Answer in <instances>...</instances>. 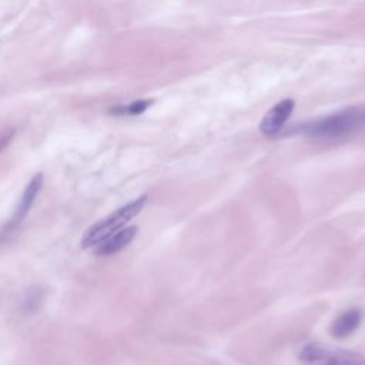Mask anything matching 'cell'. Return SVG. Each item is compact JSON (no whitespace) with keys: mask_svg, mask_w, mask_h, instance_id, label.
I'll list each match as a JSON object with an SVG mask.
<instances>
[{"mask_svg":"<svg viewBox=\"0 0 365 365\" xmlns=\"http://www.w3.org/2000/svg\"><path fill=\"white\" fill-rule=\"evenodd\" d=\"M365 127V106H352L336 113L307 121L297 127V133L314 138H341Z\"/></svg>","mask_w":365,"mask_h":365,"instance_id":"cell-1","label":"cell"},{"mask_svg":"<svg viewBox=\"0 0 365 365\" xmlns=\"http://www.w3.org/2000/svg\"><path fill=\"white\" fill-rule=\"evenodd\" d=\"M147 200H148L147 195H140L135 200L127 202L125 205L117 208L107 217L94 222L84 232V235L81 238V245L84 248H94L100 242H103L106 238H108L110 235H113L117 231H120L121 228H124L127 225V222H130L133 218H135L141 212Z\"/></svg>","mask_w":365,"mask_h":365,"instance_id":"cell-2","label":"cell"},{"mask_svg":"<svg viewBox=\"0 0 365 365\" xmlns=\"http://www.w3.org/2000/svg\"><path fill=\"white\" fill-rule=\"evenodd\" d=\"M299 359L305 365H365V356L348 351L322 345L319 342L305 344L299 351Z\"/></svg>","mask_w":365,"mask_h":365,"instance_id":"cell-3","label":"cell"},{"mask_svg":"<svg viewBox=\"0 0 365 365\" xmlns=\"http://www.w3.org/2000/svg\"><path fill=\"white\" fill-rule=\"evenodd\" d=\"M43 181H44V178H43L41 173H38L30 178V181L27 182V185L24 187V190L20 195V200L14 208L13 215L0 228V244L7 241L17 231V228L24 222L26 217L29 215L31 207L34 205V202L41 191Z\"/></svg>","mask_w":365,"mask_h":365,"instance_id":"cell-4","label":"cell"},{"mask_svg":"<svg viewBox=\"0 0 365 365\" xmlns=\"http://www.w3.org/2000/svg\"><path fill=\"white\" fill-rule=\"evenodd\" d=\"M294 107H295V101L291 98L282 100L277 103L274 107H271L261 120V124H259L261 133L267 137L277 135L284 127V124L287 123V120L289 118L291 113L294 111Z\"/></svg>","mask_w":365,"mask_h":365,"instance_id":"cell-5","label":"cell"},{"mask_svg":"<svg viewBox=\"0 0 365 365\" xmlns=\"http://www.w3.org/2000/svg\"><path fill=\"white\" fill-rule=\"evenodd\" d=\"M137 232H138V227H135V225L124 227L120 231H117L115 234H113L108 238H106L97 247H94L93 251L98 257L114 255V254L120 252L123 248H125L135 238Z\"/></svg>","mask_w":365,"mask_h":365,"instance_id":"cell-6","label":"cell"},{"mask_svg":"<svg viewBox=\"0 0 365 365\" xmlns=\"http://www.w3.org/2000/svg\"><path fill=\"white\" fill-rule=\"evenodd\" d=\"M364 319V312L359 308H351L341 312L331 324V334L335 338H346L354 334Z\"/></svg>","mask_w":365,"mask_h":365,"instance_id":"cell-7","label":"cell"},{"mask_svg":"<svg viewBox=\"0 0 365 365\" xmlns=\"http://www.w3.org/2000/svg\"><path fill=\"white\" fill-rule=\"evenodd\" d=\"M44 299V292L40 287L34 285L30 287L29 289H26L24 297H23V302H21V308L24 312L27 314H34L38 311V308L41 307Z\"/></svg>","mask_w":365,"mask_h":365,"instance_id":"cell-8","label":"cell"},{"mask_svg":"<svg viewBox=\"0 0 365 365\" xmlns=\"http://www.w3.org/2000/svg\"><path fill=\"white\" fill-rule=\"evenodd\" d=\"M153 100H135L128 104H120L110 108V113L113 115H138L144 113L150 106Z\"/></svg>","mask_w":365,"mask_h":365,"instance_id":"cell-9","label":"cell"}]
</instances>
